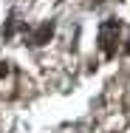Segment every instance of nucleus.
Here are the masks:
<instances>
[{"instance_id": "obj_4", "label": "nucleus", "mask_w": 130, "mask_h": 133, "mask_svg": "<svg viewBox=\"0 0 130 133\" xmlns=\"http://www.w3.org/2000/svg\"><path fill=\"white\" fill-rule=\"evenodd\" d=\"M125 51H127V57H130V40H127V45H125Z\"/></svg>"}, {"instance_id": "obj_1", "label": "nucleus", "mask_w": 130, "mask_h": 133, "mask_svg": "<svg viewBox=\"0 0 130 133\" xmlns=\"http://www.w3.org/2000/svg\"><path fill=\"white\" fill-rule=\"evenodd\" d=\"M116 34H119V20H105L102 28H99V43H102L105 57L116 54Z\"/></svg>"}, {"instance_id": "obj_3", "label": "nucleus", "mask_w": 130, "mask_h": 133, "mask_svg": "<svg viewBox=\"0 0 130 133\" xmlns=\"http://www.w3.org/2000/svg\"><path fill=\"white\" fill-rule=\"evenodd\" d=\"M6 74H9V65H6V62H0V79H3Z\"/></svg>"}, {"instance_id": "obj_2", "label": "nucleus", "mask_w": 130, "mask_h": 133, "mask_svg": "<svg viewBox=\"0 0 130 133\" xmlns=\"http://www.w3.org/2000/svg\"><path fill=\"white\" fill-rule=\"evenodd\" d=\"M51 37H54V23L48 20V23H43V26L31 34V45H45Z\"/></svg>"}]
</instances>
